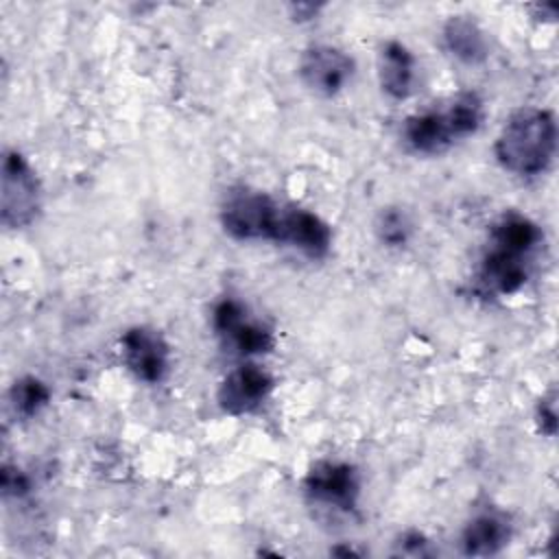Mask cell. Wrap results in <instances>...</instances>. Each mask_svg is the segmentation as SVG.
<instances>
[{
    "instance_id": "obj_18",
    "label": "cell",
    "mask_w": 559,
    "mask_h": 559,
    "mask_svg": "<svg viewBox=\"0 0 559 559\" xmlns=\"http://www.w3.org/2000/svg\"><path fill=\"white\" fill-rule=\"evenodd\" d=\"M535 419H537L539 430L546 437L555 435V430H557V411H555V395L552 393H550V397L539 400L537 411H535Z\"/></svg>"
},
{
    "instance_id": "obj_15",
    "label": "cell",
    "mask_w": 559,
    "mask_h": 559,
    "mask_svg": "<svg viewBox=\"0 0 559 559\" xmlns=\"http://www.w3.org/2000/svg\"><path fill=\"white\" fill-rule=\"evenodd\" d=\"M9 402L15 411V415L31 419V417L39 415L41 408L48 406L50 389L37 376H22L13 382V386L9 391Z\"/></svg>"
},
{
    "instance_id": "obj_20",
    "label": "cell",
    "mask_w": 559,
    "mask_h": 559,
    "mask_svg": "<svg viewBox=\"0 0 559 559\" xmlns=\"http://www.w3.org/2000/svg\"><path fill=\"white\" fill-rule=\"evenodd\" d=\"M290 9H293L295 20H299V22L312 20L317 15V11H319V7H314V4H293Z\"/></svg>"
},
{
    "instance_id": "obj_11",
    "label": "cell",
    "mask_w": 559,
    "mask_h": 559,
    "mask_svg": "<svg viewBox=\"0 0 559 559\" xmlns=\"http://www.w3.org/2000/svg\"><path fill=\"white\" fill-rule=\"evenodd\" d=\"M404 142L419 155H439L459 142L448 107L413 114L404 122Z\"/></svg>"
},
{
    "instance_id": "obj_19",
    "label": "cell",
    "mask_w": 559,
    "mask_h": 559,
    "mask_svg": "<svg viewBox=\"0 0 559 559\" xmlns=\"http://www.w3.org/2000/svg\"><path fill=\"white\" fill-rule=\"evenodd\" d=\"M400 552H404V555H419V557H426V555H430L432 550H430V546H428V539L421 535V533H417V531H408V533H404L402 537H400Z\"/></svg>"
},
{
    "instance_id": "obj_5",
    "label": "cell",
    "mask_w": 559,
    "mask_h": 559,
    "mask_svg": "<svg viewBox=\"0 0 559 559\" xmlns=\"http://www.w3.org/2000/svg\"><path fill=\"white\" fill-rule=\"evenodd\" d=\"M304 493L319 507L349 513L360 496L358 469L345 461H317L304 478Z\"/></svg>"
},
{
    "instance_id": "obj_17",
    "label": "cell",
    "mask_w": 559,
    "mask_h": 559,
    "mask_svg": "<svg viewBox=\"0 0 559 559\" xmlns=\"http://www.w3.org/2000/svg\"><path fill=\"white\" fill-rule=\"evenodd\" d=\"M0 487L4 496H24L31 489V480L28 476L17 467V465H4L2 474H0Z\"/></svg>"
},
{
    "instance_id": "obj_1",
    "label": "cell",
    "mask_w": 559,
    "mask_h": 559,
    "mask_svg": "<svg viewBox=\"0 0 559 559\" xmlns=\"http://www.w3.org/2000/svg\"><path fill=\"white\" fill-rule=\"evenodd\" d=\"M555 151L557 122L552 111L542 107H522L513 111L493 142L498 164L518 177L546 173Z\"/></svg>"
},
{
    "instance_id": "obj_16",
    "label": "cell",
    "mask_w": 559,
    "mask_h": 559,
    "mask_svg": "<svg viewBox=\"0 0 559 559\" xmlns=\"http://www.w3.org/2000/svg\"><path fill=\"white\" fill-rule=\"evenodd\" d=\"M411 218L400 207H386L376 218V234L386 247H404L411 238Z\"/></svg>"
},
{
    "instance_id": "obj_2",
    "label": "cell",
    "mask_w": 559,
    "mask_h": 559,
    "mask_svg": "<svg viewBox=\"0 0 559 559\" xmlns=\"http://www.w3.org/2000/svg\"><path fill=\"white\" fill-rule=\"evenodd\" d=\"M41 210V186L28 159L4 148L0 166V221L9 229H24L35 223Z\"/></svg>"
},
{
    "instance_id": "obj_10",
    "label": "cell",
    "mask_w": 559,
    "mask_h": 559,
    "mask_svg": "<svg viewBox=\"0 0 559 559\" xmlns=\"http://www.w3.org/2000/svg\"><path fill=\"white\" fill-rule=\"evenodd\" d=\"M275 242L297 249L310 260H323L332 249V227L312 210L282 207Z\"/></svg>"
},
{
    "instance_id": "obj_3",
    "label": "cell",
    "mask_w": 559,
    "mask_h": 559,
    "mask_svg": "<svg viewBox=\"0 0 559 559\" xmlns=\"http://www.w3.org/2000/svg\"><path fill=\"white\" fill-rule=\"evenodd\" d=\"M282 207L266 192L236 190L221 205V225L234 240H275Z\"/></svg>"
},
{
    "instance_id": "obj_6",
    "label": "cell",
    "mask_w": 559,
    "mask_h": 559,
    "mask_svg": "<svg viewBox=\"0 0 559 559\" xmlns=\"http://www.w3.org/2000/svg\"><path fill=\"white\" fill-rule=\"evenodd\" d=\"M356 70L354 59L330 44H312L299 57V79L317 96L332 98L341 94Z\"/></svg>"
},
{
    "instance_id": "obj_13",
    "label": "cell",
    "mask_w": 559,
    "mask_h": 559,
    "mask_svg": "<svg viewBox=\"0 0 559 559\" xmlns=\"http://www.w3.org/2000/svg\"><path fill=\"white\" fill-rule=\"evenodd\" d=\"M378 83L393 100L411 96L415 85V57L402 41H386L378 55Z\"/></svg>"
},
{
    "instance_id": "obj_7",
    "label": "cell",
    "mask_w": 559,
    "mask_h": 559,
    "mask_svg": "<svg viewBox=\"0 0 559 559\" xmlns=\"http://www.w3.org/2000/svg\"><path fill=\"white\" fill-rule=\"evenodd\" d=\"M120 354L124 367L146 384H157L168 376L170 347L155 328H129L120 336Z\"/></svg>"
},
{
    "instance_id": "obj_8",
    "label": "cell",
    "mask_w": 559,
    "mask_h": 559,
    "mask_svg": "<svg viewBox=\"0 0 559 559\" xmlns=\"http://www.w3.org/2000/svg\"><path fill=\"white\" fill-rule=\"evenodd\" d=\"M533 260L535 253L489 245L476 275L478 290L489 297H507L518 293L531 277Z\"/></svg>"
},
{
    "instance_id": "obj_9",
    "label": "cell",
    "mask_w": 559,
    "mask_h": 559,
    "mask_svg": "<svg viewBox=\"0 0 559 559\" xmlns=\"http://www.w3.org/2000/svg\"><path fill=\"white\" fill-rule=\"evenodd\" d=\"M275 386L273 376L255 362H245L231 369L218 384L216 402L227 415H247L258 411Z\"/></svg>"
},
{
    "instance_id": "obj_4",
    "label": "cell",
    "mask_w": 559,
    "mask_h": 559,
    "mask_svg": "<svg viewBox=\"0 0 559 559\" xmlns=\"http://www.w3.org/2000/svg\"><path fill=\"white\" fill-rule=\"evenodd\" d=\"M212 328L221 343L238 356H262L275 347V336L269 325L249 317L247 306L225 297L212 310Z\"/></svg>"
},
{
    "instance_id": "obj_14",
    "label": "cell",
    "mask_w": 559,
    "mask_h": 559,
    "mask_svg": "<svg viewBox=\"0 0 559 559\" xmlns=\"http://www.w3.org/2000/svg\"><path fill=\"white\" fill-rule=\"evenodd\" d=\"M445 50L467 66H478L489 57L485 31L472 15H452L441 31Z\"/></svg>"
},
{
    "instance_id": "obj_12",
    "label": "cell",
    "mask_w": 559,
    "mask_h": 559,
    "mask_svg": "<svg viewBox=\"0 0 559 559\" xmlns=\"http://www.w3.org/2000/svg\"><path fill=\"white\" fill-rule=\"evenodd\" d=\"M513 535L507 513L489 509L476 513L461 533V550L467 557H491L509 546Z\"/></svg>"
}]
</instances>
